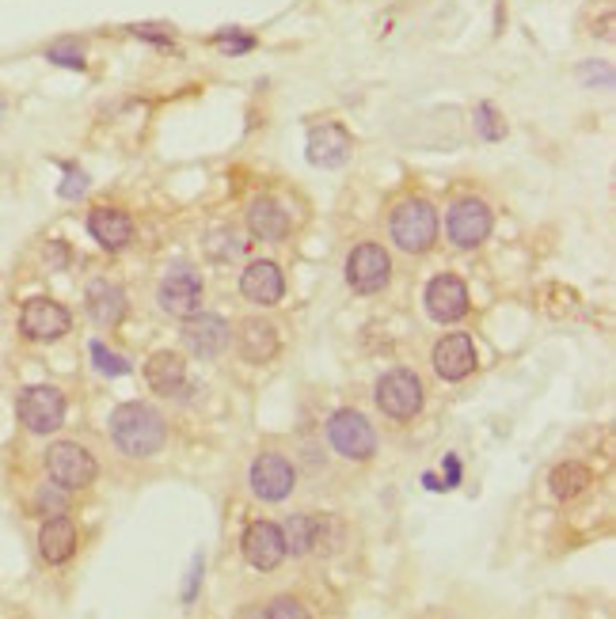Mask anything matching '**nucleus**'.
Masks as SVG:
<instances>
[{
    "mask_svg": "<svg viewBox=\"0 0 616 619\" xmlns=\"http://www.w3.org/2000/svg\"><path fill=\"white\" fill-rule=\"evenodd\" d=\"M164 419L149 403H123L111 411V442L126 456H157L164 449Z\"/></svg>",
    "mask_w": 616,
    "mask_h": 619,
    "instance_id": "f257e3e1",
    "label": "nucleus"
},
{
    "mask_svg": "<svg viewBox=\"0 0 616 619\" xmlns=\"http://www.w3.org/2000/svg\"><path fill=\"white\" fill-rule=\"evenodd\" d=\"M396 248L408 251V255H423L434 248L437 240V214L426 198H408L392 209V221H388Z\"/></svg>",
    "mask_w": 616,
    "mask_h": 619,
    "instance_id": "f03ea898",
    "label": "nucleus"
},
{
    "mask_svg": "<svg viewBox=\"0 0 616 619\" xmlns=\"http://www.w3.org/2000/svg\"><path fill=\"white\" fill-rule=\"evenodd\" d=\"M377 406L380 414L396 422H408L423 411V380L408 369H396V372H385L377 380Z\"/></svg>",
    "mask_w": 616,
    "mask_h": 619,
    "instance_id": "7ed1b4c3",
    "label": "nucleus"
},
{
    "mask_svg": "<svg viewBox=\"0 0 616 619\" xmlns=\"http://www.w3.org/2000/svg\"><path fill=\"white\" fill-rule=\"evenodd\" d=\"M46 471H50V479L61 491H84V486L95 483V471L100 468H95L88 449H80V445L72 442H58L46 452Z\"/></svg>",
    "mask_w": 616,
    "mask_h": 619,
    "instance_id": "20e7f679",
    "label": "nucleus"
},
{
    "mask_svg": "<svg viewBox=\"0 0 616 619\" xmlns=\"http://www.w3.org/2000/svg\"><path fill=\"white\" fill-rule=\"evenodd\" d=\"M328 442H331V449L339 456H346V460H369V456L377 452V434H373V426L358 411L331 414Z\"/></svg>",
    "mask_w": 616,
    "mask_h": 619,
    "instance_id": "39448f33",
    "label": "nucleus"
},
{
    "mask_svg": "<svg viewBox=\"0 0 616 619\" xmlns=\"http://www.w3.org/2000/svg\"><path fill=\"white\" fill-rule=\"evenodd\" d=\"M248 483H251V494H255V498L282 502V498H289V494H294L297 471L282 452H263V456H255V463H251Z\"/></svg>",
    "mask_w": 616,
    "mask_h": 619,
    "instance_id": "423d86ee",
    "label": "nucleus"
},
{
    "mask_svg": "<svg viewBox=\"0 0 616 619\" xmlns=\"http://www.w3.org/2000/svg\"><path fill=\"white\" fill-rule=\"evenodd\" d=\"M20 422L31 434H54L65 422V396L50 385H35L20 396Z\"/></svg>",
    "mask_w": 616,
    "mask_h": 619,
    "instance_id": "0eeeda50",
    "label": "nucleus"
},
{
    "mask_svg": "<svg viewBox=\"0 0 616 619\" xmlns=\"http://www.w3.org/2000/svg\"><path fill=\"white\" fill-rule=\"evenodd\" d=\"M392 278V259H388L385 248H377V243H362V248L351 251V259H346V282H351L354 293H380Z\"/></svg>",
    "mask_w": 616,
    "mask_h": 619,
    "instance_id": "6e6552de",
    "label": "nucleus"
},
{
    "mask_svg": "<svg viewBox=\"0 0 616 619\" xmlns=\"http://www.w3.org/2000/svg\"><path fill=\"white\" fill-rule=\"evenodd\" d=\"M229 342H232V331H229V323H225L221 316H214V312L186 316V323H183V346L191 349L194 357L209 362V357L225 354V349H229Z\"/></svg>",
    "mask_w": 616,
    "mask_h": 619,
    "instance_id": "1a4fd4ad",
    "label": "nucleus"
},
{
    "mask_svg": "<svg viewBox=\"0 0 616 619\" xmlns=\"http://www.w3.org/2000/svg\"><path fill=\"white\" fill-rule=\"evenodd\" d=\"M202 297H206V289H202V278L191 266H180V271L168 274L157 293L160 308H164L168 316H175V320H186V316L202 312Z\"/></svg>",
    "mask_w": 616,
    "mask_h": 619,
    "instance_id": "9d476101",
    "label": "nucleus"
},
{
    "mask_svg": "<svg viewBox=\"0 0 616 619\" xmlns=\"http://www.w3.org/2000/svg\"><path fill=\"white\" fill-rule=\"evenodd\" d=\"M69 328H72V316L65 312L58 300L35 297V300H27L23 312H20V331L35 342H54V339H61Z\"/></svg>",
    "mask_w": 616,
    "mask_h": 619,
    "instance_id": "9b49d317",
    "label": "nucleus"
},
{
    "mask_svg": "<svg viewBox=\"0 0 616 619\" xmlns=\"http://www.w3.org/2000/svg\"><path fill=\"white\" fill-rule=\"evenodd\" d=\"M491 209L483 206L480 198H460L457 206L449 209V240L457 248H480L491 236Z\"/></svg>",
    "mask_w": 616,
    "mask_h": 619,
    "instance_id": "f8f14e48",
    "label": "nucleus"
},
{
    "mask_svg": "<svg viewBox=\"0 0 616 619\" xmlns=\"http://www.w3.org/2000/svg\"><path fill=\"white\" fill-rule=\"evenodd\" d=\"M351 134L339 122H323L308 134V164L312 168H343L351 160Z\"/></svg>",
    "mask_w": 616,
    "mask_h": 619,
    "instance_id": "ddd939ff",
    "label": "nucleus"
},
{
    "mask_svg": "<svg viewBox=\"0 0 616 619\" xmlns=\"http://www.w3.org/2000/svg\"><path fill=\"white\" fill-rule=\"evenodd\" d=\"M244 559L255 570H274L286 559V536L271 520H251L244 532Z\"/></svg>",
    "mask_w": 616,
    "mask_h": 619,
    "instance_id": "4468645a",
    "label": "nucleus"
},
{
    "mask_svg": "<svg viewBox=\"0 0 616 619\" xmlns=\"http://www.w3.org/2000/svg\"><path fill=\"white\" fill-rule=\"evenodd\" d=\"M426 308H431V316L437 323H457L468 316V289L460 278H453V274H442V278H434L426 285Z\"/></svg>",
    "mask_w": 616,
    "mask_h": 619,
    "instance_id": "2eb2a0df",
    "label": "nucleus"
},
{
    "mask_svg": "<svg viewBox=\"0 0 616 619\" xmlns=\"http://www.w3.org/2000/svg\"><path fill=\"white\" fill-rule=\"evenodd\" d=\"M476 369V346L468 335H445L434 346V372L442 380H465Z\"/></svg>",
    "mask_w": 616,
    "mask_h": 619,
    "instance_id": "dca6fc26",
    "label": "nucleus"
},
{
    "mask_svg": "<svg viewBox=\"0 0 616 619\" xmlns=\"http://www.w3.org/2000/svg\"><path fill=\"white\" fill-rule=\"evenodd\" d=\"M240 293L251 300V305L274 308L286 293V282H282V271L274 263H251L240 278Z\"/></svg>",
    "mask_w": 616,
    "mask_h": 619,
    "instance_id": "f3484780",
    "label": "nucleus"
},
{
    "mask_svg": "<svg viewBox=\"0 0 616 619\" xmlns=\"http://www.w3.org/2000/svg\"><path fill=\"white\" fill-rule=\"evenodd\" d=\"M145 380H149V388L157 396H180L183 385H186V362L180 354H172V349H160V354L149 357V365H145Z\"/></svg>",
    "mask_w": 616,
    "mask_h": 619,
    "instance_id": "a211bd4d",
    "label": "nucleus"
},
{
    "mask_svg": "<svg viewBox=\"0 0 616 619\" xmlns=\"http://www.w3.org/2000/svg\"><path fill=\"white\" fill-rule=\"evenodd\" d=\"M88 316H92L100 328H118L126 316V293L115 282H92L88 285Z\"/></svg>",
    "mask_w": 616,
    "mask_h": 619,
    "instance_id": "6ab92c4d",
    "label": "nucleus"
},
{
    "mask_svg": "<svg viewBox=\"0 0 616 619\" xmlns=\"http://www.w3.org/2000/svg\"><path fill=\"white\" fill-rule=\"evenodd\" d=\"M88 232H92V240H100L107 251H123L126 243L134 240V221H129L123 209L100 206V209H92V217H88Z\"/></svg>",
    "mask_w": 616,
    "mask_h": 619,
    "instance_id": "aec40b11",
    "label": "nucleus"
},
{
    "mask_svg": "<svg viewBox=\"0 0 616 619\" xmlns=\"http://www.w3.org/2000/svg\"><path fill=\"white\" fill-rule=\"evenodd\" d=\"M237 349L251 365L271 362V357L278 354V331H274V323H266V320H244L240 323Z\"/></svg>",
    "mask_w": 616,
    "mask_h": 619,
    "instance_id": "412c9836",
    "label": "nucleus"
},
{
    "mask_svg": "<svg viewBox=\"0 0 616 619\" xmlns=\"http://www.w3.org/2000/svg\"><path fill=\"white\" fill-rule=\"evenodd\" d=\"M323 532H328V520H323L320 513H297V517H289L286 528H282L286 551H294V555H312V551H320Z\"/></svg>",
    "mask_w": 616,
    "mask_h": 619,
    "instance_id": "4be33fe9",
    "label": "nucleus"
},
{
    "mask_svg": "<svg viewBox=\"0 0 616 619\" xmlns=\"http://www.w3.org/2000/svg\"><path fill=\"white\" fill-rule=\"evenodd\" d=\"M248 228L255 240L278 243V240H286V232H289V214L274 198H255L248 209Z\"/></svg>",
    "mask_w": 616,
    "mask_h": 619,
    "instance_id": "5701e85b",
    "label": "nucleus"
},
{
    "mask_svg": "<svg viewBox=\"0 0 616 619\" xmlns=\"http://www.w3.org/2000/svg\"><path fill=\"white\" fill-rule=\"evenodd\" d=\"M38 551H43L46 563L61 566L72 559V551H77V528H72L69 517H50L43 525V532H38Z\"/></svg>",
    "mask_w": 616,
    "mask_h": 619,
    "instance_id": "b1692460",
    "label": "nucleus"
},
{
    "mask_svg": "<svg viewBox=\"0 0 616 619\" xmlns=\"http://www.w3.org/2000/svg\"><path fill=\"white\" fill-rule=\"evenodd\" d=\"M594 483V471L586 468V463L571 460V463H559V468L552 471V494L559 502H571L579 498L586 486Z\"/></svg>",
    "mask_w": 616,
    "mask_h": 619,
    "instance_id": "393cba45",
    "label": "nucleus"
},
{
    "mask_svg": "<svg viewBox=\"0 0 616 619\" xmlns=\"http://www.w3.org/2000/svg\"><path fill=\"white\" fill-rule=\"evenodd\" d=\"M244 248H248V243L240 240V236L232 232V228H214V232H209V240H206L209 259H217V263L240 259V255H244Z\"/></svg>",
    "mask_w": 616,
    "mask_h": 619,
    "instance_id": "a878e982",
    "label": "nucleus"
},
{
    "mask_svg": "<svg viewBox=\"0 0 616 619\" xmlns=\"http://www.w3.org/2000/svg\"><path fill=\"white\" fill-rule=\"evenodd\" d=\"M476 134H480L483 141H502V137H506V118H502L491 103H480V107H476Z\"/></svg>",
    "mask_w": 616,
    "mask_h": 619,
    "instance_id": "bb28decb",
    "label": "nucleus"
},
{
    "mask_svg": "<svg viewBox=\"0 0 616 619\" xmlns=\"http://www.w3.org/2000/svg\"><path fill=\"white\" fill-rule=\"evenodd\" d=\"M92 357H95V369L103 372V377H126L129 372V362L118 354H111L103 342H92Z\"/></svg>",
    "mask_w": 616,
    "mask_h": 619,
    "instance_id": "cd10ccee",
    "label": "nucleus"
},
{
    "mask_svg": "<svg viewBox=\"0 0 616 619\" xmlns=\"http://www.w3.org/2000/svg\"><path fill=\"white\" fill-rule=\"evenodd\" d=\"M46 57H50L54 65H65V69H84V50L72 43H58L46 50Z\"/></svg>",
    "mask_w": 616,
    "mask_h": 619,
    "instance_id": "c85d7f7f",
    "label": "nucleus"
},
{
    "mask_svg": "<svg viewBox=\"0 0 616 619\" xmlns=\"http://www.w3.org/2000/svg\"><path fill=\"white\" fill-rule=\"evenodd\" d=\"M214 43L221 46L225 54H248V50H255V38H251V35H240L237 27H232V31H221V35L214 38Z\"/></svg>",
    "mask_w": 616,
    "mask_h": 619,
    "instance_id": "c756f323",
    "label": "nucleus"
},
{
    "mask_svg": "<svg viewBox=\"0 0 616 619\" xmlns=\"http://www.w3.org/2000/svg\"><path fill=\"white\" fill-rule=\"evenodd\" d=\"M263 616L266 619H305L308 612L301 605H297L294 597H278V600H271V605L263 608Z\"/></svg>",
    "mask_w": 616,
    "mask_h": 619,
    "instance_id": "7c9ffc66",
    "label": "nucleus"
},
{
    "mask_svg": "<svg viewBox=\"0 0 616 619\" xmlns=\"http://www.w3.org/2000/svg\"><path fill=\"white\" fill-rule=\"evenodd\" d=\"M88 191V175L77 168L65 171V183H61V198H80V194Z\"/></svg>",
    "mask_w": 616,
    "mask_h": 619,
    "instance_id": "2f4dec72",
    "label": "nucleus"
},
{
    "mask_svg": "<svg viewBox=\"0 0 616 619\" xmlns=\"http://www.w3.org/2000/svg\"><path fill=\"white\" fill-rule=\"evenodd\" d=\"M460 483V460L457 456H445V491H449V486H457Z\"/></svg>",
    "mask_w": 616,
    "mask_h": 619,
    "instance_id": "473e14b6",
    "label": "nucleus"
},
{
    "mask_svg": "<svg viewBox=\"0 0 616 619\" xmlns=\"http://www.w3.org/2000/svg\"><path fill=\"white\" fill-rule=\"evenodd\" d=\"M137 38H149V43H160V46H172V35H160V31L152 27H134Z\"/></svg>",
    "mask_w": 616,
    "mask_h": 619,
    "instance_id": "72a5a7b5",
    "label": "nucleus"
},
{
    "mask_svg": "<svg viewBox=\"0 0 616 619\" xmlns=\"http://www.w3.org/2000/svg\"><path fill=\"white\" fill-rule=\"evenodd\" d=\"M65 259H69V255H65L61 243H54V248L46 251V263H54V266H65Z\"/></svg>",
    "mask_w": 616,
    "mask_h": 619,
    "instance_id": "f704fd0d",
    "label": "nucleus"
}]
</instances>
